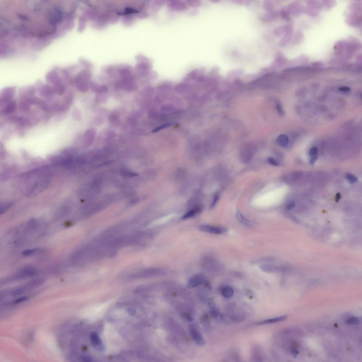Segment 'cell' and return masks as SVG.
<instances>
[{"instance_id":"obj_1","label":"cell","mask_w":362,"mask_h":362,"mask_svg":"<svg viewBox=\"0 0 362 362\" xmlns=\"http://www.w3.org/2000/svg\"><path fill=\"white\" fill-rule=\"evenodd\" d=\"M2 2L1 41L10 54L39 52L65 34L66 15L56 2Z\"/></svg>"},{"instance_id":"obj_2","label":"cell","mask_w":362,"mask_h":362,"mask_svg":"<svg viewBox=\"0 0 362 362\" xmlns=\"http://www.w3.org/2000/svg\"><path fill=\"white\" fill-rule=\"evenodd\" d=\"M37 270L35 267L32 266H27L22 268L9 278L10 280H18L34 276L37 274Z\"/></svg>"},{"instance_id":"obj_3","label":"cell","mask_w":362,"mask_h":362,"mask_svg":"<svg viewBox=\"0 0 362 362\" xmlns=\"http://www.w3.org/2000/svg\"><path fill=\"white\" fill-rule=\"evenodd\" d=\"M16 88L15 87H8L2 90L1 93V99L0 103L2 105L5 104L12 100V99L15 94Z\"/></svg>"},{"instance_id":"obj_4","label":"cell","mask_w":362,"mask_h":362,"mask_svg":"<svg viewBox=\"0 0 362 362\" xmlns=\"http://www.w3.org/2000/svg\"><path fill=\"white\" fill-rule=\"evenodd\" d=\"M199 229L202 231L215 234H223L226 233L227 231V230L225 228L214 226L209 225L201 226L199 227Z\"/></svg>"},{"instance_id":"obj_5","label":"cell","mask_w":362,"mask_h":362,"mask_svg":"<svg viewBox=\"0 0 362 362\" xmlns=\"http://www.w3.org/2000/svg\"><path fill=\"white\" fill-rule=\"evenodd\" d=\"M190 332L192 338L197 345L203 346L205 345V341L202 335L198 331L196 328L193 325L190 328Z\"/></svg>"},{"instance_id":"obj_6","label":"cell","mask_w":362,"mask_h":362,"mask_svg":"<svg viewBox=\"0 0 362 362\" xmlns=\"http://www.w3.org/2000/svg\"><path fill=\"white\" fill-rule=\"evenodd\" d=\"M3 108L1 109V114L3 115L12 114L16 110L17 104L15 100H12L5 104Z\"/></svg>"},{"instance_id":"obj_7","label":"cell","mask_w":362,"mask_h":362,"mask_svg":"<svg viewBox=\"0 0 362 362\" xmlns=\"http://www.w3.org/2000/svg\"><path fill=\"white\" fill-rule=\"evenodd\" d=\"M205 281V277L201 274H197L190 279L188 283V287L194 288L198 287L204 283Z\"/></svg>"},{"instance_id":"obj_8","label":"cell","mask_w":362,"mask_h":362,"mask_svg":"<svg viewBox=\"0 0 362 362\" xmlns=\"http://www.w3.org/2000/svg\"><path fill=\"white\" fill-rule=\"evenodd\" d=\"M92 345L98 350H103L104 348L103 344L98 335L95 332H92L90 335Z\"/></svg>"},{"instance_id":"obj_9","label":"cell","mask_w":362,"mask_h":362,"mask_svg":"<svg viewBox=\"0 0 362 362\" xmlns=\"http://www.w3.org/2000/svg\"><path fill=\"white\" fill-rule=\"evenodd\" d=\"M288 317V315H283V316L275 317V318L267 319L265 320L258 322L254 324V325H260L280 322L287 320Z\"/></svg>"},{"instance_id":"obj_10","label":"cell","mask_w":362,"mask_h":362,"mask_svg":"<svg viewBox=\"0 0 362 362\" xmlns=\"http://www.w3.org/2000/svg\"><path fill=\"white\" fill-rule=\"evenodd\" d=\"M40 94L42 96L49 97L55 95V91L52 86L49 84L44 85L42 87L40 91Z\"/></svg>"},{"instance_id":"obj_11","label":"cell","mask_w":362,"mask_h":362,"mask_svg":"<svg viewBox=\"0 0 362 362\" xmlns=\"http://www.w3.org/2000/svg\"><path fill=\"white\" fill-rule=\"evenodd\" d=\"M161 273H163L161 270L156 269H150L144 270V271L139 273L137 275H135V277H147L156 275L160 274Z\"/></svg>"},{"instance_id":"obj_12","label":"cell","mask_w":362,"mask_h":362,"mask_svg":"<svg viewBox=\"0 0 362 362\" xmlns=\"http://www.w3.org/2000/svg\"><path fill=\"white\" fill-rule=\"evenodd\" d=\"M236 217L239 222L244 226L247 227H252V224L251 221L246 218L242 212L239 210L237 211Z\"/></svg>"},{"instance_id":"obj_13","label":"cell","mask_w":362,"mask_h":362,"mask_svg":"<svg viewBox=\"0 0 362 362\" xmlns=\"http://www.w3.org/2000/svg\"><path fill=\"white\" fill-rule=\"evenodd\" d=\"M260 269L262 271L267 273H274L279 271V268L273 264H268L265 263L261 265L260 266Z\"/></svg>"},{"instance_id":"obj_14","label":"cell","mask_w":362,"mask_h":362,"mask_svg":"<svg viewBox=\"0 0 362 362\" xmlns=\"http://www.w3.org/2000/svg\"><path fill=\"white\" fill-rule=\"evenodd\" d=\"M253 156L252 151L243 150L242 151L240 155V159L242 162L247 163L251 160Z\"/></svg>"},{"instance_id":"obj_15","label":"cell","mask_w":362,"mask_h":362,"mask_svg":"<svg viewBox=\"0 0 362 362\" xmlns=\"http://www.w3.org/2000/svg\"><path fill=\"white\" fill-rule=\"evenodd\" d=\"M223 296L225 298H229L233 296L234 291L231 287L229 286H225L221 290Z\"/></svg>"},{"instance_id":"obj_16","label":"cell","mask_w":362,"mask_h":362,"mask_svg":"<svg viewBox=\"0 0 362 362\" xmlns=\"http://www.w3.org/2000/svg\"><path fill=\"white\" fill-rule=\"evenodd\" d=\"M211 313L212 316L215 320L218 322L222 321L223 319V316L222 313L213 306V305H211Z\"/></svg>"},{"instance_id":"obj_17","label":"cell","mask_w":362,"mask_h":362,"mask_svg":"<svg viewBox=\"0 0 362 362\" xmlns=\"http://www.w3.org/2000/svg\"><path fill=\"white\" fill-rule=\"evenodd\" d=\"M277 143L279 146L282 147L287 146L289 143V138L288 136L282 134L279 135L277 138Z\"/></svg>"},{"instance_id":"obj_18","label":"cell","mask_w":362,"mask_h":362,"mask_svg":"<svg viewBox=\"0 0 362 362\" xmlns=\"http://www.w3.org/2000/svg\"><path fill=\"white\" fill-rule=\"evenodd\" d=\"M201 211V208L196 207L184 214L182 216V219L183 220H186L187 219L193 217L197 214L200 213Z\"/></svg>"},{"instance_id":"obj_19","label":"cell","mask_w":362,"mask_h":362,"mask_svg":"<svg viewBox=\"0 0 362 362\" xmlns=\"http://www.w3.org/2000/svg\"><path fill=\"white\" fill-rule=\"evenodd\" d=\"M41 251V249L40 248H35L28 249L24 250V251L22 252V254L24 256H29L33 255L34 254L39 253V252Z\"/></svg>"},{"instance_id":"obj_20","label":"cell","mask_w":362,"mask_h":362,"mask_svg":"<svg viewBox=\"0 0 362 362\" xmlns=\"http://www.w3.org/2000/svg\"><path fill=\"white\" fill-rule=\"evenodd\" d=\"M26 102L32 104H41L42 103V100L40 98L33 97H28L26 98Z\"/></svg>"},{"instance_id":"obj_21","label":"cell","mask_w":362,"mask_h":362,"mask_svg":"<svg viewBox=\"0 0 362 362\" xmlns=\"http://www.w3.org/2000/svg\"><path fill=\"white\" fill-rule=\"evenodd\" d=\"M360 323V320L357 317H352L348 319L346 321V323L348 324H358Z\"/></svg>"},{"instance_id":"obj_22","label":"cell","mask_w":362,"mask_h":362,"mask_svg":"<svg viewBox=\"0 0 362 362\" xmlns=\"http://www.w3.org/2000/svg\"><path fill=\"white\" fill-rule=\"evenodd\" d=\"M201 320L203 326H204V328L207 329L209 325V321L207 315H204L202 317Z\"/></svg>"},{"instance_id":"obj_23","label":"cell","mask_w":362,"mask_h":362,"mask_svg":"<svg viewBox=\"0 0 362 362\" xmlns=\"http://www.w3.org/2000/svg\"><path fill=\"white\" fill-rule=\"evenodd\" d=\"M346 179L349 181V182L352 184L356 183L357 181V178L356 176L352 174H348L346 176Z\"/></svg>"},{"instance_id":"obj_24","label":"cell","mask_w":362,"mask_h":362,"mask_svg":"<svg viewBox=\"0 0 362 362\" xmlns=\"http://www.w3.org/2000/svg\"><path fill=\"white\" fill-rule=\"evenodd\" d=\"M182 316L184 320H186L189 322H191L193 320V317L189 314L184 313L182 314Z\"/></svg>"},{"instance_id":"obj_25","label":"cell","mask_w":362,"mask_h":362,"mask_svg":"<svg viewBox=\"0 0 362 362\" xmlns=\"http://www.w3.org/2000/svg\"><path fill=\"white\" fill-rule=\"evenodd\" d=\"M28 297H27V296L22 297H21V298H20L18 299H15V301H13V303H14V304H18V303H21L22 302H25L27 301L28 300Z\"/></svg>"},{"instance_id":"obj_26","label":"cell","mask_w":362,"mask_h":362,"mask_svg":"<svg viewBox=\"0 0 362 362\" xmlns=\"http://www.w3.org/2000/svg\"><path fill=\"white\" fill-rule=\"evenodd\" d=\"M267 161L269 164L273 165V166H277L279 165V163L278 161H277L274 158L272 157L268 158Z\"/></svg>"},{"instance_id":"obj_27","label":"cell","mask_w":362,"mask_h":362,"mask_svg":"<svg viewBox=\"0 0 362 362\" xmlns=\"http://www.w3.org/2000/svg\"><path fill=\"white\" fill-rule=\"evenodd\" d=\"M318 153V149L316 147H312L310 150L309 151V155L310 157H312L314 156L317 155Z\"/></svg>"},{"instance_id":"obj_28","label":"cell","mask_w":362,"mask_h":362,"mask_svg":"<svg viewBox=\"0 0 362 362\" xmlns=\"http://www.w3.org/2000/svg\"><path fill=\"white\" fill-rule=\"evenodd\" d=\"M339 90L344 93H348L350 91V89L346 86L341 87L339 88Z\"/></svg>"},{"instance_id":"obj_29","label":"cell","mask_w":362,"mask_h":362,"mask_svg":"<svg viewBox=\"0 0 362 362\" xmlns=\"http://www.w3.org/2000/svg\"><path fill=\"white\" fill-rule=\"evenodd\" d=\"M295 206V203L293 201H290L287 203L286 208L288 210H291L294 208Z\"/></svg>"},{"instance_id":"obj_30","label":"cell","mask_w":362,"mask_h":362,"mask_svg":"<svg viewBox=\"0 0 362 362\" xmlns=\"http://www.w3.org/2000/svg\"><path fill=\"white\" fill-rule=\"evenodd\" d=\"M127 310L128 313L129 314L132 315H135L136 313V310L134 308L132 307H128L127 308Z\"/></svg>"},{"instance_id":"obj_31","label":"cell","mask_w":362,"mask_h":362,"mask_svg":"<svg viewBox=\"0 0 362 362\" xmlns=\"http://www.w3.org/2000/svg\"><path fill=\"white\" fill-rule=\"evenodd\" d=\"M80 359L85 362H91L92 361V359L91 357L87 356H82Z\"/></svg>"},{"instance_id":"obj_32","label":"cell","mask_w":362,"mask_h":362,"mask_svg":"<svg viewBox=\"0 0 362 362\" xmlns=\"http://www.w3.org/2000/svg\"><path fill=\"white\" fill-rule=\"evenodd\" d=\"M312 158L310 161V164L311 165H313L314 164L315 162L316 161L317 159V158L318 157V154H317V155H316L312 156Z\"/></svg>"},{"instance_id":"obj_33","label":"cell","mask_w":362,"mask_h":362,"mask_svg":"<svg viewBox=\"0 0 362 362\" xmlns=\"http://www.w3.org/2000/svg\"><path fill=\"white\" fill-rule=\"evenodd\" d=\"M277 109L278 111L279 112V114H280L281 115H283L284 114V111L283 109L282 108V107H281V105L278 104V106H277Z\"/></svg>"},{"instance_id":"obj_34","label":"cell","mask_w":362,"mask_h":362,"mask_svg":"<svg viewBox=\"0 0 362 362\" xmlns=\"http://www.w3.org/2000/svg\"><path fill=\"white\" fill-rule=\"evenodd\" d=\"M341 198V194L340 193H338L336 194V197H335V201H336V202H338L339 200H340Z\"/></svg>"},{"instance_id":"obj_35","label":"cell","mask_w":362,"mask_h":362,"mask_svg":"<svg viewBox=\"0 0 362 362\" xmlns=\"http://www.w3.org/2000/svg\"><path fill=\"white\" fill-rule=\"evenodd\" d=\"M218 198H219L218 195H216V196L215 197V198H214L213 204H212V207H213L214 206V205H215V203H216V202H217V201L218 200Z\"/></svg>"},{"instance_id":"obj_36","label":"cell","mask_w":362,"mask_h":362,"mask_svg":"<svg viewBox=\"0 0 362 362\" xmlns=\"http://www.w3.org/2000/svg\"><path fill=\"white\" fill-rule=\"evenodd\" d=\"M292 355L293 357L294 358H296L297 356H298V352H297L296 350H294L293 351Z\"/></svg>"}]
</instances>
